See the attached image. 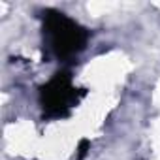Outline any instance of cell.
<instances>
[{
    "instance_id": "obj_1",
    "label": "cell",
    "mask_w": 160,
    "mask_h": 160,
    "mask_svg": "<svg viewBox=\"0 0 160 160\" xmlns=\"http://www.w3.org/2000/svg\"><path fill=\"white\" fill-rule=\"evenodd\" d=\"M42 19V45L43 58L57 60L60 64L73 62L81 55L91 40V30L85 28L60 10L45 8L40 13Z\"/></svg>"
},
{
    "instance_id": "obj_2",
    "label": "cell",
    "mask_w": 160,
    "mask_h": 160,
    "mask_svg": "<svg viewBox=\"0 0 160 160\" xmlns=\"http://www.w3.org/2000/svg\"><path fill=\"white\" fill-rule=\"evenodd\" d=\"M87 96V89L73 83L72 72L62 68L55 72L38 89V106L43 121H62Z\"/></svg>"
},
{
    "instance_id": "obj_3",
    "label": "cell",
    "mask_w": 160,
    "mask_h": 160,
    "mask_svg": "<svg viewBox=\"0 0 160 160\" xmlns=\"http://www.w3.org/2000/svg\"><path fill=\"white\" fill-rule=\"evenodd\" d=\"M89 151H91V139L83 138L81 141H79V145H77V156H75V160H85L87 154H89Z\"/></svg>"
}]
</instances>
